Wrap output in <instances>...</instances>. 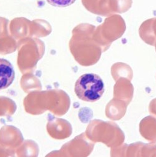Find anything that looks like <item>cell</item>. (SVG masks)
<instances>
[{
	"instance_id": "cell-6",
	"label": "cell",
	"mask_w": 156,
	"mask_h": 157,
	"mask_svg": "<svg viewBox=\"0 0 156 157\" xmlns=\"http://www.w3.org/2000/svg\"><path fill=\"white\" fill-rule=\"evenodd\" d=\"M126 156H156V145L140 142L132 144L128 146Z\"/></svg>"
},
{
	"instance_id": "cell-3",
	"label": "cell",
	"mask_w": 156,
	"mask_h": 157,
	"mask_svg": "<svg viewBox=\"0 0 156 157\" xmlns=\"http://www.w3.org/2000/svg\"><path fill=\"white\" fill-rule=\"evenodd\" d=\"M134 88L131 80L126 78H120L116 81L114 88V98L129 105L133 97Z\"/></svg>"
},
{
	"instance_id": "cell-5",
	"label": "cell",
	"mask_w": 156,
	"mask_h": 157,
	"mask_svg": "<svg viewBox=\"0 0 156 157\" xmlns=\"http://www.w3.org/2000/svg\"><path fill=\"white\" fill-rule=\"evenodd\" d=\"M139 35L147 44L154 46L156 48V18L149 19L140 25Z\"/></svg>"
},
{
	"instance_id": "cell-4",
	"label": "cell",
	"mask_w": 156,
	"mask_h": 157,
	"mask_svg": "<svg viewBox=\"0 0 156 157\" xmlns=\"http://www.w3.org/2000/svg\"><path fill=\"white\" fill-rule=\"evenodd\" d=\"M82 3L87 10L94 14L103 17L114 14L111 0H82Z\"/></svg>"
},
{
	"instance_id": "cell-9",
	"label": "cell",
	"mask_w": 156,
	"mask_h": 157,
	"mask_svg": "<svg viewBox=\"0 0 156 157\" xmlns=\"http://www.w3.org/2000/svg\"><path fill=\"white\" fill-rule=\"evenodd\" d=\"M128 105L122 101L113 98L107 105V116L114 120H119L125 115Z\"/></svg>"
},
{
	"instance_id": "cell-11",
	"label": "cell",
	"mask_w": 156,
	"mask_h": 157,
	"mask_svg": "<svg viewBox=\"0 0 156 157\" xmlns=\"http://www.w3.org/2000/svg\"><path fill=\"white\" fill-rule=\"evenodd\" d=\"M111 2L114 14L127 12L132 5V0H111Z\"/></svg>"
},
{
	"instance_id": "cell-13",
	"label": "cell",
	"mask_w": 156,
	"mask_h": 157,
	"mask_svg": "<svg viewBox=\"0 0 156 157\" xmlns=\"http://www.w3.org/2000/svg\"><path fill=\"white\" fill-rule=\"evenodd\" d=\"M149 111L150 115L156 117V98L152 100L149 104Z\"/></svg>"
},
{
	"instance_id": "cell-2",
	"label": "cell",
	"mask_w": 156,
	"mask_h": 157,
	"mask_svg": "<svg viewBox=\"0 0 156 157\" xmlns=\"http://www.w3.org/2000/svg\"><path fill=\"white\" fill-rule=\"evenodd\" d=\"M126 29V23L120 15L113 14L107 18L98 28L99 38L105 49L107 50L114 41L120 38Z\"/></svg>"
},
{
	"instance_id": "cell-10",
	"label": "cell",
	"mask_w": 156,
	"mask_h": 157,
	"mask_svg": "<svg viewBox=\"0 0 156 157\" xmlns=\"http://www.w3.org/2000/svg\"><path fill=\"white\" fill-rule=\"evenodd\" d=\"M112 75L116 81L120 78H126L129 80H131L133 77V73L131 68L123 63H117L113 66Z\"/></svg>"
},
{
	"instance_id": "cell-1",
	"label": "cell",
	"mask_w": 156,
	"mask_h": 157,
	"mask_svg": "<svg viewBox=\"0 0 156 157\" xmlns=\"http://www.w3.org/2000/svg\"><path fill=\"white\" fill-rule=\"evenodd\" d=\"M74 91L80 100L93 103L102 97L104 92V84L99 75L86 73L76 81Z\"/></svg>"
},
{
	"instance_id": "cell-12",
	"label": "cell",
	"mask_w": 156,
	"mask_h": 157,
	"mask_svg": "<svg viewBox=\"0 0 156 157\" xmlns=\"http://www.w3.org/2000/svg\"><path fill=\"white\" fill-rule=\"evenodd\" d=\"M48 3L55 7H68L73 4L76 0H46Z\"/></svg>"
},
{
	"instance_id": "cell-8",
	"label": "cell",
	"mask_w": 156,
	"mask_h": 157,
	"mask_svg": "<svg viewBox=\"0 0 156 157\" xmlns=\"http://www.w3.org/2000/svg\"><path fill=\"white\" fill-rule=\"evenodd\" d=\"M140 135L151 144L156 143V118L147 117L143 119L139 124Z\"/></svg>"
},
{
	"instance_id": "cell-7",
	"label": "cell",
	"mask_w": 156,
	"mask_h": 157,
	"mask_svg": "<svg viewBox=\"0 0 156 157\" xmlns=\"http://www.w3.org/2000/svg\"><path fill=\"white\" fill-rule=\"evenodd\" d=\"M15 72L11 63L0 58V90L8 88L13 82Z\"/></svg>"
}]
</instances>
